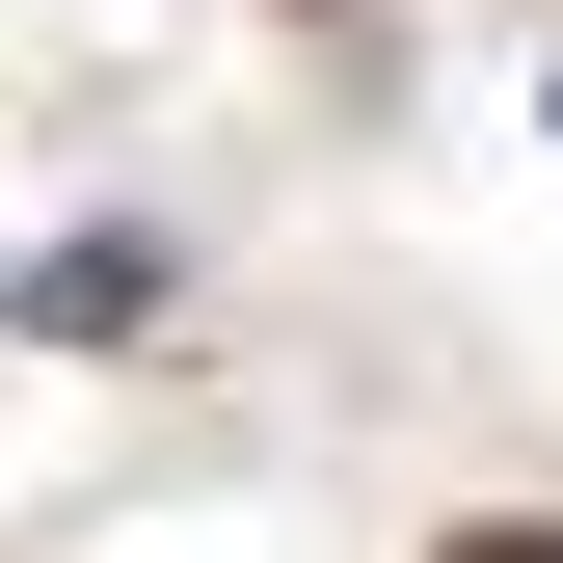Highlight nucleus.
<instances>
[{"mask_svg":"<svg viewBox=\"0 0 563 563\" xmlns=\"http://www.w3.org/2000/svg\"><path fill=\"white\" fill-rule=\"evenodd\" d=\"M27 322H81V349H134V322H162V242H134V216H81V242L27 268Z\"/></svg>","mask_w":563,"mask_h":563,"instance_id":"nucleus-1","label":"nucleus"}]
</instances>
